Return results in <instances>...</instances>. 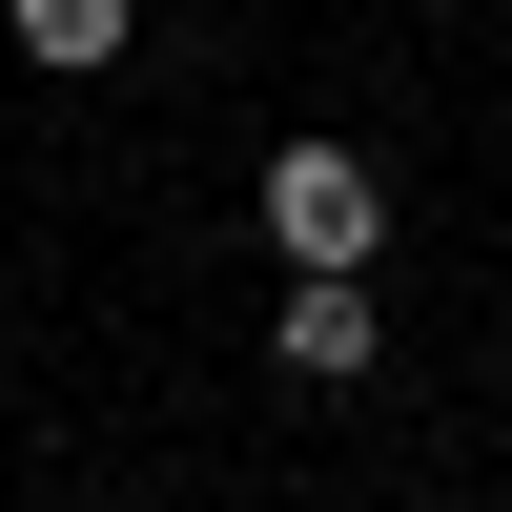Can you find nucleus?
Segmentation results:
<instances>
[{
	"mask_svg": "<svg viewBox=\"0 0 512 512\" xmlns=\"http://www.w3.org/2000/svg\"><path fill=\"white\" fill-rule=\"evenodd\" d=\"M267 246L287 267H369V246H390V185H369V144H267Z\"/></svg>",
	"mask_w": 512,
	"mask_h": 512,
	"instance_id": "obj_1",
	"label": "nucleus"
},
{
	"mask_svg": "<svg viewBox=\"0 0 512 512\" xmlns=\"http://www.w3.org/2000/svg\"><path fill=\"white\" fill-rule=\"evenodd\" d=\"M267 369H287V390H369V267H287Z\"/></svg>",
	"mask_w": 512,
	"mask_h": 512,
	"instance_id": "obj_2",
	"label": "nucleus"
},
{
	"mask_svg": "<svg viewBox=\"0 0 512 512\" xmlns=\"http://www.w3.org/2000/svg\"><path fill=\"white\" fill-rule=\"evenodd\" d=\"M0 41H21L41 82H103L123 41H144V0H0Z\"/></svg>",
	"mask_w": 512,
	"mask_h": 512,
	"instance_id": "obj_3",
	"label": "nucleus"
}]
</instances>
